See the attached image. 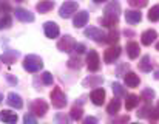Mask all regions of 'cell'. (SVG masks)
I'll return each instance as SVG.
<instances>
[{
	"label": "cell",
	"instance_id": "obj_1",
	"mask_svg": "<svg viewBox=\"0 0 159 124\" xmlns=\"http://www.w3.org/2000/svg\"><path fill=\"white\" fill-rule=\"evenodd\" d=\"M119 14H120V6L117 2H111L108 6L105 8V12H104V17L101 19V23L104 26L108 28H114L119 22Z\"/></svg>",
	"mask_w": 159,
	"mask_h": 124
},
{
	"label": "cell",
	"instance_id": "obj_2",
	"mask_svg": "<svg viewBox=\"0 0 159 124\" xmlns=\"http://www.w3.org/2000/svg\"><path fill=\"white\" fill-rule=\"evenodd\" d=\"M23 68L30 73H37L43 68V61L36 55H28L23 59Z\"/></svg>",
	"mask_w": 159,
	"mask_h": 124
},
{
	"label": "cell",
	"instance_id": "obj_3",
	"mask_svg": "<svg viewBox=\"0 0 159 124\" xmlns=\"http://www.w3.org/2000/svg\"><path fill=\"white\" fill-rule=\"evenodd\" d=\"M77 8H79L77 2H74V0H66V2H63V5L60 6L59 16L63 17V19H68V17H71V16L77 11Z\"/></svg>",
	"mask_w": 159,
	"mask_h": 124
},
{
	"label": "cell",
	"instance_id": "obj_4",
	"mask_svg": "<svg viewBox=\"0 0 159 124\" xmlns=\"http://www.w3.org/2000/svg\"><path fill=\"white\" fill-rule=\"evenodd\" d=\"M50 96H51V103H53V106L56 109H63L66 106V96H65V93L59 87L53 88Z\"/></svg>",
	"mask_w": 159,
	"mask_h": 124
},
{
	"label": "cell",
	"instance_id": "obj_5",
	"mask_svg": "<svg viewBox=\"0 0 159 124\" xmlns=\"http://www.w3.org/2000/svg\"><path fill=\"white\" fill-rule=\"evenodd\" d=\"M84 34H85L87 37L93 39V41H94V42H98V44L107 42V34L102 31V30L96 28V26H90V28H87V30L84 31Z\"/></svg>",
	"mask_w": 159,
	"mask_h": 124
},
{
	"label": "cell",
	"instance_id": "obj_6",
	"mask_svg": "<svg viewBox=\"0 0 159 124\" xmlns=\"http://www.w3.org/2000/svg\"><path fill=\"white\" fill-rule=\"evenodd\" d=\"M76 41L71 36H63L59 42H57V48L63 53H71L73 50H76Z\"/></svg>",
	"mask_w": 159,
	"mask_h": 124
},
{
	"label": "cell",
	"instance_id": "obj_7",
	"mask_svg": "<svg viewBox=\"0 0 159 124\" xmlns=\"http://www.w3.org/2000/svg\"><path fill=\"white\" fill-rule=\"evenodd\" d=\"M87 67L90 71H98L101 68V59H99V55L98 51L94 50H90L88 51V56H87Z\"/></svg>",
	"mask_w": 159,
	"mask_h": 124
},
{
	"label": "cell",
	"instance_id": "obj_8",
	"mask_svg": "<svg viewBox=\"0 0 159 124\" xmlns=\"http://www.w3.org/2000/svg\"><path fill=\"white\" fill-rule=\"evenodd\" d=\"M48 112V104L43 99H36L31 103V113H36L37 117H45Z\"/></svg>",
	"mask_w": 159,
	"mask_h": 124
},
{
	"label": "cell",
	"instance_id": "obj_9",
	"mask_svg": "<svg viewBox=\"0 0 159 124\" xmlns=\"http://www.w3.org/2000/svg\"><path fill=\"white\" fill-rule=\"evenodd\" d=\"M43 31H45V36L48 39H56L59 36V33H60L59 25L56 22H45L43 23Z\"/></svg>",
	"mask_w": 159,
	"mask_h": 124
},
{
	"label": "cell",
	"instance_id": "obj_10",
	"mask_svg": "<svg viewBox=\"0 0 159 124\" xmlns=\"http://www.w3.org/2000/svg\"><path fill=\"white\" fill-rule=\"evenodd\" d=\"M119 55H120V47L113 45V47H110L105 53H104V61H105L107 64H113V62L119 58Z\"/></svg>",
	"mask_w": 159,
	"mask_h": 124
},
{
	"label": "cell",
	"instance_id": "obj_11",
	"mask_svg": "<svg viewBox=\"0 0 159 124\" xmlns=\"http://www.w3.org/2000/svg\"><path fill=\"white\" fill-rule=\"evenodd\" d=\"M14 14H16V17H17L20 22H34V14H33V12H30L28 9L16 8Z\"/></svg>",
	"mask_w": 159,
	"mask_h": 124
},
{
	"label": "cell",
	"instance_id": "obj_12",
	"mask_svg": "<svg viewBox=\"0 0 159 124\" xmlns=\"http://www.w3.org/2000/svg\"><path fill=\"white\" fill-rule=\"evenodd\" d=\"M124 81H125L127 87H130V88H134V87H138V85H139V82H141L139 76H138L136 73H133V71H128V73H125V74H124Z\"/></svg>",
	"mask_w": 159,
	"mask_h": 124
},
{
	"label": "cell",
	"instance_id": "obj_13",
	"mask_svg": "<svg viewBox=\"0 0 159 124\" xmlns=\"http://www.w3.org/2000/svg\"><path fill=\"white\" fill-rule=\"evenodd\" d=\"M91 101H93V104H96V106H102L104 104V101H105V90L104 88H94L93 92H91Z\"/></svg>",
	"mask_w": 159,
	"mask_h": 124
},
{
	"label": "cell",
	"instance_id": "obj_14",
	"mask_svg": "<svg viewBox=\"0 0 159 124\" xmlns=\"http://www.w3.org/2000/svg\"><path fill=\"white\" fill-rule=\"evenodd\" d=\"M87 22H88V12H87V11H79V12L74 16V19H73V23H74L76 28L85 26Z\"/></svg>",
	"mask_w": 159,
	"mask_h": 124
},
{
	"label": "cell",
	"instance_id": "obj_15",
	"mask_svg": "<svg viewBox=\"0 0 159 124\" xmlns=\"http://www.w3.org/2000/svg\"><path fill=\"white\" fill-rule=\"evenodd\" d=\"M156 37H158V33L155 30H147V31L142 33L141 42H142V45H152V42H155Z\"/></svg>",
	"mask_w": 159,
	"mask_h": 124
},
{
	"label": "cell",
	"instance_id": "obj_16",
	"mask_svg": "<svg viewBox=\"0 0 159 124\" xmlns=\"http://www.w3.org/2000/svg\"><path fill=\"white\" fill-rule=\"evenodd\" d=\"M102 82H104V79L101 76H90V78L84 79L82 85L84 87H90V88H98L99 85H102Z\"/></svg>",
	"mask_w": 159,
	"mask_h": 124
},
{
	"label": "cell",
	"instance_id": "obj_17",
	"mask_svg": "<svg viewBox=\"0 0 159 124\" xmlns=\"http://www.w3.org/2000/svg\"><path fill=\"white\" fill-rule=\"evenodd\" d=\"M0 120L6 124H16L17 123V113L11 110H2L0 112Z\"/></svg>",
	"mask_w": 159,
	"mask_h": 124
},
{
	"label": "cell",
	"instance_id": "obj_18",
	"mask_svg": "<svg viewBox=\"0 0 159 124\" xmlns=\"http://www.w3.org/2000/svg\"><path fill=\"white\" fill-rule=\"evenodd\" d=\"M139 51H141V47L138 42H128L127 44V55L130 59H136L139 56Z\"/></svg>",
	"mask_w": 159,
	"mask_h": 124
},
{
	"label": "cell",
	"instance_id": "obj_19",
	"mask_svg": "<svg viewBox=\"0 0 159 124\" xmlns=\"http://www.w3.org/2000/svg\"><path fill=\"white\" fill-rule=\"evenodd\" d=\"M17 58H19L17 51H5L3 55H0V61L3 64H6V65H12Z\"/></svg>",
	"mask_w": 159,
	"mask_h": 124
},
{
	"label": "cell",
	"instance_id": "obj_20",
	"mask_svg": "<svg viewBox=\"0 0 159 124\" xmlns=\"http://www.w3.org/2000/svg\"><path fill=\"white\" fill-rule=\"evenodd\" d=\"M125 20L130 23V25H136L142 20V16L139 11H127L125 12Z\"/></svg>",
	"mask_w": 159,
	"mask_h": 124
},
{
	"label": "cell",
	"instance_id": "obj_21",
	"mask_svg": "<svg viewBox=\"0 0 159 124\" xmlns=\"http://www.w3.org/2000/svg\"><path fill=\"white\" fill-rule=\"evenodd\" d=\"M11 107H14V109H22L23 107V101H22V98L19 96V95H16V93H9L8 95V101H6Z\"/></svg>",
	"mask_w": 159,
	"mask_h": 124
},
{
	"label": "cell",
	"instance_id": "obj_22",
	"mask_svg": "<svg viewBox=\"0 0 159 124\" xmlns=\"http://www.w3.org/2000/svg\"><path fill=\"white\" fill-rule=\"evenodd\" d=\"M37 11L40 12V14H43V12H48V11H51L54 8V2L51 0H43V2H40V3H37Z\"/></svg>",
	"mask_w": 159,
	"mask_h": 124
},
{
	"label": "cell",
	"instance_id": "obj_23",
	"mask_svg": "<svg viewBox=\"0 0 159 124\" xmlns=\"http://www.w3.org/2000/svg\"><path fill=\"white\" fill-rule=\"evenodd\" d=\"M138 104H139V96L138 95H128L127 96V101H125V109L127 110H133Z\"/></svg>",
	"mask_w": 159,
	"mask_h": 124
},
{
	"label": "cell",
	"instance_id": "obj_24",
	"mask_svg": "<svg viewBox=\"0 0 159 124\" xmlns=\"http://www.w3.org/2000/svg\"><path fill=\"white\" fill-rule=\"evenodd\" d=\"M139 70L144 71V73L152 71V61H150V56H144V58L139 61Z\"/></svg>",
	"mask_w": 159,
	"mask_h": 124
},
{
	"label": "cell",
	"instance_id": "obj_25",
	"mask_svg": "<svg viewBox=\"0 0 159 124\" xmlns=\"http://www.w3.org/2000/svg\"><path fill=\"white\" fill-rule=\"evenodd\" d=\"M119 110H120V101L116 98V99H113V101L108 104V107H107V112H108L110 115H116Z\"/></svg>",
	"mask_w": 159,
	"mask_h": 124
},
{
	"label": "cell",
	"instance_id": "obj_26",
	"mask_svg": "<svg viewBox=\"0 0 159 124\" xmlns=\"http://www.w3.org/2000/svg\"><path fill=\"white\" fill-rule=\"evenodd\" d=\"M148 20H152V22H158L159 20V5H155L148 11Z\"/></svg>",
	"mask_w": 159,
	"mask_h": 124
},
{
	"label": "cell",
	"instance_id": "obj_27",
	"mask_svg": "<svg viewBox=\"0 0 159 124\" xmlns=\"http://www.w3.org/2000/svg\"><path fill=\"white\" fill-rule=\"evenodd\" d=\"M117 41H119V31L111 30V31L108 33V36H107V42H108V44H111V45H114Z\"/></svg>",
	"mask_w": 159,
	"mask_h": 124
},
{
	"label": "cell",
	"instance_id": "obj_28",
	"mask_svg": "<svg viewBox=\"0 0 159 124\" xmlns=\"http://www.w3.org/2000/svg\"><path fill=\"white\" fill-rule=\"evenodd\" d=\"M113 93H114L117 98L125 96V90H124V87H122L119 82H114V84H113Z\"/></svg>",
	"mask_w": 159,
	"mask_h": 124
},
{
	"label": "cell",
	"instance_id": "obj_29",
	"mask_svg": "<svg viewBox=\"0 0 159 124\" xmlns=\"http://www.w3.org/2000/svg\"><path fill=\"white\" fill-rule=\"evenodd\" d=\"M12 23V19L9 14H3V17L0 19V28H9Z\"/></svg>",
	"mask_w": 159,
	"mask_h": 124
},
{
	"label": "cell",
	"instance_id": "obj_30",
	"mask_svg": "<svg viewBox=\"0 0 159 124\" xmlns=\"http://www.w3.org/2000/svg\"><path fill=\"white\" fill-rule=\"evenodd\" d=\"M82 113H84V112H82V107L74 106V107L71 109V118H73V120H76V121L82 118Z\"/></svg>",
	"mask_w": 159,
	"mask_h": 124
},
{
	"label": "cell",
	"instance_id": "obj_31",
	"mask_svg": "<svg viewBox=\"0 0 159 124\" xmlns=\"http://www.w3.org/2000/svg\"><path fill=\"white\" fill-rule=\"evenodd\" d=\"M141 96H142V99H144V101H147V103H148V101H152V99L155 98V92H153L152 88H145V90L142 92V95H141Z\"/></svg>",
	"mask_w": 159,
	"mask_h": 124
},
{
	"label": "cell",
	"instance_id": "obj_32",
	"mask_svg": "<svg viewBox=\"0 0 159 124\" xmlns=\"http://www.w3.org/2000/svg\"><path fill=\"white\" fill-rule=\"evenodd\" d=\"M128 3L133 8H144V6H147L148 0H128Z\"/></svg>",
	"mask_w": 159,
	"mask_h": 124
},
{
	"label": "cell",
	"instance_id": "obj_33",
	"mask_svg": "<svg viewBox=\"0 0 159 124\" xmlns=\"http://www.w3.org/2000/svg\"><path fill=\"white\" fill-rule=\"evenodd\" d=\"M42 81H43L45 85H53V81H54L53 74H51L50 71H45V73L42 74Z\"/></svg>",
	"mask_w": 159,
	"mask_h": 124
},
{
	"label": "cell",
	"instance_id": "obj_34",
	"mask_svg": "<svg viewBox=\"0 0 159 124\" xmlns=\"http://www.w3.org/2000/svg\"><path fill=\"white\" fill-rule=\"evenodd\" d=\"M150 112H152V107H150V106H145V107H142V109L138 112V117H139V118H148V117H150Z\"/></svg>",
	"mask_w": 159,
	"mask_h": 124
},
{
	"label": "cell",
	"instance_id": "obj_35",
	"mask_svg": "<svg viewBox=\"0 0 159 124\" xmlns=\"http://www.w3.org/2000/svg\"><path fill=\"white\" fill-rule=\"evenodd\" d=\"M23 124H37V120L33 113H26L23 117Z\"/></svg>",
	"mask_w": 159,
	"mask_h": 124
},
{
	"label": "cell",
	"instance_id": "obj_36",
	"mask_svg": "<svg viewBox=\"0 0 159 124\" xmlns=\"http://www.w3.org/2000/svg\"><path fill=\"white\" fill-rule=\"evenodd\" d=\"M80 59L79 58H71L70 61H68V67L70 68H80Z\"/></svg>",
	"mask_w": 159,
	"mask_h": 124
},
{
	"label": "cell",
	"instance_id": "obj_37",
	"mask_svg": "<svg viewBox=\"0 0 159 124\" xmlns=\"http://www.w3.org/2000/svg\"><path fill=\"white\" fill-rule=\"evenodd\" d=\"M130 121V117L128 115H124V117H120V118H116V120H113L111 124H127Z\"/></svg>",
	"mask_w": 159,
	"mask_h": 124
},
{
	"label": "cell",
	"instance_id": "obj_38",
	"mask_svg": "<svg viewBox=\"0 0 159 124\" xmlns=\"http://www.w3.org/2000/svg\"><path fill=\"white\" fill-rule=\"evenodd\" d=\"M54 121L57 124H68V118L65 115H62V113H57L56 118H54Z\"/></svg>",
	"mask_w": 159,
	"mask_h": 124
},
{
	"label": "cell",
	"instance_id": "obj_39",
	"mask_svg": "<svg viewBox=\"0 0 159 124\" xmlns=\"http://www.w3.org/2000/svg\"><path fill=\"white\" fill-rule=\"evenodd\" d=\"M11 11V6L6 3V2H2L0 3V12H3V14H8Z\"/></svg>",
	"mask_w": 159,
	"mask_h": 124
},
{
	"label": "cell",
	"instance_id": "obj_40",
	"mask_svg": "<svg viewBox=\"0 0 159 124\" xmlns=\"http://www.w3.org/2000/svg\"><path fill=\"white\" fill-rule=\"evenodd\" d=\"M76 51H77L79 55H82V53H85V51H87V48H85V45H84V44H77V45H76Z\"/></svg>",
	"mask_w": 159,
	"mask_h": 124
},
{
	"label": "cell",
	"instance_id": "obj_41",
	"mask_svg": "<svg viewBox=\"0 0 159 124\" xmlns=\"http://www.w3.org/2000/svg\"><path fill=\"white\" fill-rule=\"evenodd\" d=\"M84 124H99V123H98V120L94 117H88V118L84 120Z\"/></svg>",
	"mask_w": 159,
	"mask_h": 124
},
{
	"label": "cell",
	"instance_id": "obj_42",
	"mask_svg": "<svg viewBox=\"0 0 159 124\" xmlns=\"http://www.w3.org/2000/svg\"><path fill=\"white\" fill-rule=\"evenodd\" d=\"M6 81H8L9 84H12V85L17 84V78H14L12 74H6Z\"/></svg>",
	"mask_w": 159,
	"mask_h": 124
},
{
	"label": "cell",
	"instance_id": "obj_43",
	"mask_svg": "<svg viewBox=\"0 0 159 124\" xmlns=\"http://www.w3.org/2000/svg\"><path fill=\"white\" fill-rule=\"evenodd\" d=\"M94 3H102V2H107V0H93Z\"/></svg>",
	"mask_w": 159,
	"mask_h": 124
},
{
	"label": "cell",
	"instance_id": "obj_44",
	"mask_svg": "<svg viewBox=\"0 0 159 124\" xmlns=\"http://www.w3.org/2000/svg\"><path fill=\"white\" fill-rule=\"evenodd\" d=\"M155 78H156V79H159V71H156V73H155Z\"/></svg>",
	"mask_w": 159,
	"mask_h": 124
},
{
	"label": "cell",
	"instance_id": "obj_45",
	"mask_svg": "<svg viewBox=\"0 0 159 124\" xmlns=\"http://www.w3.org/2000/svg\"><path fill=\"white\" fill-rule=\"evenodd\" d=\"M2 101H3V96H2V93H0V103H2Z\"/></svg>",
	"mask_w": 159,
	"mask_h": 124
},
{
	"label": "cell",
	"instance_id": "obj_46",
	"mask_svg": "<svg viewBox=\"0 0 159 124\" xmlns=\"http://www.w3.org/2000/svg\"><path fill=\"white\" fill-rule=\"evenodd\" d=\"M156 48H158V51H159V42H158V44H156Z\"/></svg>",
	"mask_w": 159,
	"mask_h": 124
},
{
	"label": "cell",
	"instance_id": "obj_47",
	"mask_svg": "<svg viewBox=\"0 0 159 124\" xmlns=\"http://www.w3.org/2000/svg\"><path fill=\"white\" fill-rule=\"evenodd\" d=\"M131 124H139V123H131Z\"/></svg>",
	"mask_w": 159,
	"mask_h": 124
}]
</instances>
